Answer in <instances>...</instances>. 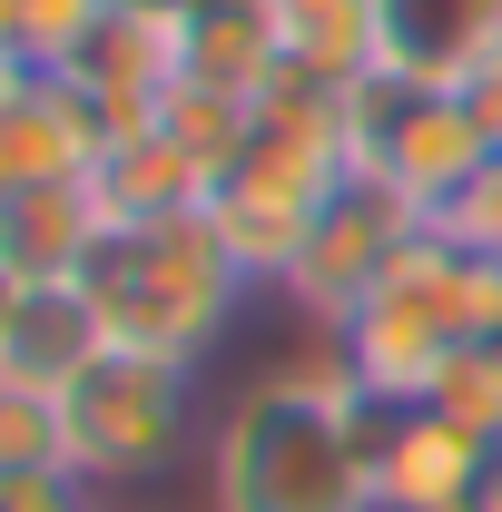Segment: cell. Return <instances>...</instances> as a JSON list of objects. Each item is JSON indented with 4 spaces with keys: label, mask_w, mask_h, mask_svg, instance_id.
<instances>
[{
    "label": "cell",
    "mask_w": 502,
    "mask_h": 512,
    "mask_svg": "<svg viewBox=\"0 0 502 512\" xmlns=\"http://www.w3.org/2000/svg\"><path fill=\"white\" fill-rule=\"evenodd\" d=\"M188 424H197V375H188V365H158V355H119V345H99V355L60 384L69 473H79L99 503L128 493V483L178 473Z\"/></svg>",
    "instance_id": "4"
},
{
    "label": "cell",
    "mask_w": 502,
    "mask_h": 512,
    "mask_svg": "<svg viewBox=\"0 0 502 512\" xmlns=\"http://www.w3.org/2000/svg\"><path fill=\"white\" fill-rule=\"evenodd\" d=\"M375 50L404 89H463L502 50V0H375Z\"/></svg>",
    "instance_id": "8"
},
{
    "label": "cell",
    "mask_w": 502,
    "mask_h": 512,
    "mask_svg": "<svg viewBox=\"0 0 502 512\" xmlns=\"http://www.w3.org/2000/svg\"><path fill=\"white\" fill-rule=\"evenodd\" d=\"M453 99H463V109L483 119V138H493V148H502V50H493V60H483V69H473V79H463Z\"/></svg>",
    "instance_id": "17"
},
{
    "label": "cell",
    "mask_w": 502,
    "mask_h": 512,
    "mask_svg": "<svg viewBox=\"0 0 502 512\" xmlns=\"http://www.w3.org/2000/svg\"><path fill=\"white\" fill-rule=\"evenodd\" d=\"M375 424L365 384L315 345L306 365L256 375L217 444H207V503L217 512H375Z\"/></svg>",
    "instance_id": "1"
},
{
    "label": "cell",
    "mask_w": 502,
    "mask_h": 512,
    "mask_svg": "<svg viewBox=\"0 0 502 512\" xmlns=\"http://www.w3.org/2000/svg\"><path fill=\"white\" fill-rule=\"evenodd\" d=\"M109 10H119V0H20V10H10V60L60 79V69L79 60V40H89Z\"/></svg>",
    "instance_id": "14"
},
{
    "label": "cell",
    "mask_w": 502,
    "mask_h": 512,
    "mask_svg": "<svg viewBox=\"0 0 502 512\" xmlns=\"http://www.w3.org/2000/svg\"><path fill=\"white\" fill-rule=\"evenodd\" d=\"M414 227H424V217H414L394 188H375V178L355 168L345 188L325 197V217L306 227V247H296V266H286V286H276V296H286L315 335H335V325L375 296V276L414 247Z\"/></svg>",
    "instance_id": "6"
},
{
    "label": "cell",
    "mask_w": 502,
    "mask_h": 512,
    "mask_svg": "<svg viewBox=\"0 0 502 512\" xmlns=\"http://www.w3.org/2000/svg\"><path fill=\"white\" fill-rule=\"evenodd\" d=\"M434 414H453L463 434L502 444V345H493V335H483V345H463V355L443 365V384H434Z\"/></svg>",
    "instance_id": "15"
},
{
    "label": "cell",
    "mask_w": 502,
    "mask_h": 512,
    "mask_svg": "<svg viewBox=\"0 0 502 512\" xmlns=\"http://www.w3.org/2000/svg\"><path fill=\"white\" fill-rule=\"evenodd\" d=\"M434 237H453V247H473V256H502V158L434 217Z\"/></svg>",
    "instance_id": "16"
},
{
    "label": "cell",
    "mask_w": 502,
    "mask_h": 512,
    "mask_svg": "<svg viewBox=\"0 0 502 512\" xmlns=\"http://www.w3.org/2000/svg\"><path fill=\"white\" fill-rule=\"evenodd\" d=\"M345 128H355V168H365L375 188H394L424 227L502 158L493 138H483V119H473L453 89H404V79H365V89L345 99Z\"/></svg>",
    "instance_id": "5"
},
{
    "label": "cell",
    "mask_w": 502,
    "mask_h": 512,
    "mask_svg": "<svg viewBox=\"0 0 502 512\" xmlns=\"http://www.w3.org/2000/svg\"><path fill=\"white\" fill-rule=\"evenodd\" d=\"M89 316H99V345L119 355H158V365H207V345L237 325V296H256L247 266L227 256V237L207 227V207H178V217H138V227H109L89 276H79Z\"/></svg>",
    "instance_id": "2"
},
{
    "label": "cell",
    "mask_w": 502,
    "mask_h": 512,
    "mask_svg": "<svg viewBox=\"0 0 502 512\" xmlns=\"http://www.w3.org/2000/svg\"><path fill=\"white\" fill-rule=\"evenodd\" d=\"M276 89H325V99H355L365 79H384L375 50V0H276Z\"/></svg>",
    "instance_id": "10"
},
{
    "label": "cell",
    "mask_w": 502,
    "mask_h": 512,
    "mask_svg": "<svg viewBox=\"0 0 502 512\" xmlns=\"http://www.w3.org/2000/svg\"><path fill=\"white\" fill-rule=\"evenodd\" d=\"M89 355H99V316H89V296H79V286H20V306H10V325H0V375L60 394Z\"/></svg>",
    "instance_id": "12"
},
{
    "label": "cell",
    "mask_w": 502,
    "mask_h": 512,
    "mask_svg": "<svg viewBox=\"0 0 502 512\" xmlns=\"http://www.w3.org/2000/svg\"><path fill=\"white\" fill-rule=\"evenodd\" d=\"M99 148H109V128L99 109L50 79V69H0V197L20 188H60V178H89L99 168Z\"/></svg>",
    "instance_id": "7"
},
{
    "label": "cell",
    "mask_w": 502,
    "mask_h": 512,
    "mask_svg": "<svg viewBox=\"0 0 502 512\" xmlns=\"http://www.w3.org/2000/svg\"><path fill=\"white\" fill-rule=\"evenodd\" d=\"M168 30H178V79L237 89V99H266L286 79V60H276V0H188Z\"/></svg>",
    "instance_id": "11"
},
{
    "label": "cell",
    "mask_w": 502,
    "mask_h": 512,
    "mask_svg": "<svg viewBox=\"0 0 502 512\" xmlns=\"http://www.w3.org/2000/svg\"><path fill=\"white\" fill-rule=\"evenodd\" d=\"M345 178H355L345 99H325V89H266V99H256L247 158L207 188V227H217L227 256L247 266V286H286L306 227L325 217V197L345 188Z\"/></svg>",
    "instance_id": "3"
},
{
    "label": "cell",
    "mask_w": 502,
    "mask_h": 512,
    "mask_svg": "<svg viewBox=\"0 0 502 512\" xmlns=\"http://www.w3.org/2000/svg\"><path fill=\"white\" fill-rule=\"evenodd\" d=\"M148 128H158V138H178V158L217 188V178L247 158V138H256V99L207 89V79H168V99H158V119H148Z\"/></svg>",
    "instance_id": "13"
},
{
    "label": "cell",
    "mask_w": 502,
    "mask_h": 512,
    "mask_svg": "<svg viewBox=\"0 0 502 512\" xmlns=\"http://www.w3.org/2000/svg\"><path fill=\"white\" fill-rule=\"evenodd\" d=\"M99 237H109V207H99L89 178L0 197V276L10 286H79L89 256H99Z\"/></svg>",
    "instance_id": "9"
}]
</instances>
